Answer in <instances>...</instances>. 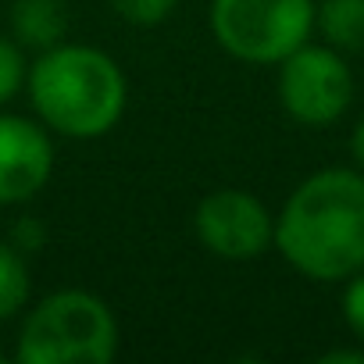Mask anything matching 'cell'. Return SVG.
<instances>
[{"label": "cell", "instance_id": "obj_1", "mask_svg": "<svg viewBox=\"0 0 364 364\" xmlns=\"http://www.w3.org/2000/svg\"><path fill=\"white\" fill-rule=\"evenodd\" d=\"M279 254L314 282L364 268V171L325 168L304 178L275 218Z\"/></svg>", "mask_w": 364, "mask_h": 364}, {"label": "cell", "instance_id": "obj_2", "mask_svg": "<svg viewBox=\"0 0 364 364\" xmlns=\"http://www.w3.org/2000/svg\"><path fill=\"white\" fill-rule=\"evenodd\" d=\"M29 97L40 118L72 139H97L125 111V75L100 47L58 43L29 68Z\"/></svg>", "mask_w": 364, "mask_h": 364}, {"label": "cell", "instance_id": "obj_3", "mask_svg": "<svg viewBox=\"0 0 364 364\" xmlns=\"http://www.w3.org/2000/svg\"><path fill=\"white\" fill-rule=\"evenodd\" d=\"M118 353V321L111 307L86 289H61L40 300L15 357L22 364H107Z\"/></svg>", "mask_w": 364, "mask_h": 364}, {"label": "cell", "instance_id": "obj_4", "mask_svg": "<svg viewBox=\"0 0 364 364\" xmlns=\"http://www.w3.org/2000/svg\"><path fill=\"white\" fill-rule=\"evenodd\" d=\"M314 0H215L211 33L218 47L247 65H279L307 43Z\"/></svg>", "mask_w": 364, "mask_h": 364}, {"label": "cell", "instance_id": "obj_5", "mask_svg": "<svg viewBox=\"0 0 364 364\" xmlns=\"http://www.w3.org/2000/svg\"><path fill=\"white\" fill-rule=\"evenodd\" d=\"M279 100L300 125H332L353 100L350 65L336 47L304 43L279 61Z\"/></svg>", "mask_w": 364, "mask_h": 364}, {"label": "cell", "instance_id": "obj_6", "mask_svg": "<svg viewBox=\"0 0 364 364\" xmlns=\"http://www.w3.org/2000/svg\"><path fill=\"white\" fill-rule=\"evenodd\" d=\"M193 229L222 261H254L275 243V218L247 190H215L197 204Z\"/></svg>", "mask_w": 364, "mask_h": 364}, {"label": "cell", "instance_id": "obj_7", "mask_svg": "<svg viewBox=\"0 0 364 364\" xmlns=\"http://www.w3.org/2000/svg\"><path fill=\"white\" fill-rule=\"evenodd\" d=\"M54 171L47 129L22 114H0V208L33 200Z\"/></svg>", "mask_w": 364, "mask_h": 364}, {"label": "cell", "instance_id": "obj_8", "mask_svg": "<svg viewBox=\"0 0 364 364\" xmlns=\"http://www.w3.org/2000/svg\"><path fill=\"white\" fill-rule=\"evenodd\" d=\"M11 29L22 50H50L65 43V33H68L65 0H15Z\"/></svg>", "mask_w": 364, "mask_h": 364}, {"label": "cell", "instance_id": "obj_9", "mask_svg": "<svg viewBox=\"0 0 364 364\" xmlns=\"http://www.w3.org/2000/svg\"><path fill=\"white\" fill-rule=\"evenodd\" d=\"M314 26L339 54H364V0H321Z\"/></svg>", "mask_w": 364, "mask_h": 364}, {"label": "cell", "instance_id": "obj_10", "mask_svg": "<svg viewBox=\"0 0 364 364\" xmlns=\"http://www.w3.org/2000/svg\"><path fill=\"white\" fill-rule=\"evenodd\" d=\"M33 293V279H29V264L26 254L15 250L11 243H0V321L15 318Z\"/></svg>", "mask_w": 364, "mask_h": 364}, {"label": "cell", "instance_id": "obj_11", "mask_svg": "<svg viewBox=\"0 0 364 364\" xmlns=\"http://www.w3.org/2000/svg\"><path fill=\"white\" fill-rule=\"evenodd\" d=\"M26 54L18 47V40H4L0 36V104H8L22 86H26Z\"/></svg>", "mask_w": 364, "mask_h": 364}, {"label": "cell", "instance_id": "obj_12", "mask_svg": "<svg viewBox=\"0 0 364 364\" xmlns=\"http://www.w3.org/2000/svg\"><path fill=\"white\" fill-rule=\"evenodd\" d=\"M175 4H178V0H111V8H114L129 26H143V29L161 26V22L175 11Z\"/></svg>", "mask_w": 364, "mask_h": 364}, {"label": "cell", "instance_id": "obj_13", "mask_svg": "<svg viewBox=\"0 0 364 364\" xmlns=\"http://www.w3.org/2000/svg\"><path fill=\"white\" fill-rule=\"evenodd\" d=\"M343 318H346L350 332H357L364 339V268L353 272L343 289Z\"/></svg>", "mask_w": 364, "mask_h": 364}, {"label": "cell", "instance_id": "obj_14", "mask_svg": "<svg viewBox=\"0 0 364 364\" xmlns=\"http://www.w3.org/2000/svg\"><path fill=\"white\" fill-rule=\"evenodd\" d=\"M43 243H47V232H43V225L36 218H22L15 225V232H11V247L22 250V254H36Z\"/></svg>", "mask_w": 364, "mask_h": 364}, {"label": "cell", "instance_id": "obj_15", "mask_svg": "<svg viewBox=\"0 0 364 364\" xmlns=\"http://www.w3.org/2000/svg\"><path fill=\"white\" fill-rule=\"evenodd\" d=\"M321 364H364V353L357 350H332L321 357Z\"/></svg>", "mask_w": 364, "mask_h": 364}, {"label": "cell", "instance_id": "obj_16", "mask_svg": "<svg viewBox=\"0 0 364 364\" xmlns=\"http://www.w3.org/2000/svg\"><path fill=\"white\" fill-rule=\"evenodd\" d=\"M350 154H353L357 168L364 171V118H360V125L353 129V139H350Z\"/></svg>", "mask_w": 364, "mask_h": 364}, {"label": "cell", "instance_id": "obj_17", "mask_svg": "<svg viewBox=\"0 0 364 364\" xmlns=\"http://www.w3.org/2000/svg\"><path fill=\"white\" fill-rule=\"evenodd\" d=\"M0 364H4V357H0Z\"/></svg>", "mask_w": 364, "mask_h": 364}]
</instances>
